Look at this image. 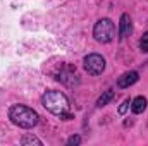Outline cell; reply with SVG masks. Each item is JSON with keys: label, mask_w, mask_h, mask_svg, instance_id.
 I'll return each instance as SVG.
<instances>
[{"label": "cell", "mask_w": 148, "mask_h": 146, "mask_svg": "<svg viewBox=\"0 0 148 146\" xmlns=\"http://www.w3.org/2000/svg\"><path fill=\"white\" fill-rule=\"evenodd\" d=\"M9 119L14 126L21 127V129H33L40 120V115L31 107L17 103V105H12L9 108Z\"/></svg>", "instance_id": "2"}, {"label": "cell", "mask_w": 148, "mask_h": 146, "mask_svg": "<svg viewBox=\"0 0 148 146\" xmlns=\"http://www.w3.org/2000/svg\"><path fill=\"white\" fill-rule=\"evenodd\" d=\"M147 105H148V100L145 96H136L134 100H131V110L133 113H143L147 110Z\"/></svg>", "instance_id": "7"}, {"label": "cell", "mask_w": 148, "mask_h": 146, "mask_svg": "<svg viewBox=\"0 0 148 146\" xmlns=\"http://www.w3.org/2000/svg\"><path fill=\"white\" fill-rule=\"evenodd\" d=\"M129 108H131V100H129V98H126V100L121 103V107L117 108V112H119V115H124Z\"/></svg>", "instance_id": "11"}, {"label": "cell", "mask_w": 148, "mask_h": 146, "mask_svg": "<svg viewBox=\"0 0 148 146\" xmlns=\"http://www.w3.org/2000/svg\"><path fill=\"white\" fill-rule=\"evenodd\" d=\"M131 33H133V23H131L129 14L124 12L119 19V38H127L131 36Z\"/></svg>", "instance_id": "5"}, {"label": "cell", "mask_w": 148, "mask_h": 146, "mask_svg": "<svg viewBox=\"0 0 148 146\" xmlns=\"http://www.w3.org/2000/svg\"><path fill=\"white\" fill-rule=\"evenodd\" d=\"M41 105L45 110H48L50 113L57 115L62 120H71L74 115L71 113V105H69V98L57 89H48L43 93L41 96Z\"/></svg>", "instance_id": "1"}, {"label": "cell", "mask_w": 148, "mask_h": 146, "mask_svg": "<svg viewBox=\"0 0 148 146\" xmlns=\"http://www.w3.org/2000/svg\"><path fill=\"white\" fill-rule=\"evenodd\" d=\"M140 50L143 53H148V31H145L141 40H140Z\"/></svg>", "instance_id": "10"}, {"label": "cell", "mask_w": 148, "mask_h": 146, "mask_svg": "<svg viewBox=\"0 0 148 146\" xmlns=\"http://www.w3.org/2000/svg\"><path fill=\"white\" fill-rule=\"evenodd\" d=\"M138 79H140V74L136 72V71H127V72H124L119 79H117V86H119L121 89H126V88L133 86Z\"/></svg>", "instance_id": "6"}, {"label": "cell", "mask_w": 148, "mask_h": 146, "mask_svg": "<svg viewBox=\"0 0 148 146\" xmlns=\"http://www.w3.org/2000/svg\"><path fill=\"white\" fill-rule=\"evenodd\" d=\"M93 38L98 43H110L115 38V24L109 17H102L93 26Z\"/></svg>", "instance_id": "3"}, {"label": "cell", "mask_w": 148, "mask_h": 146, "mask_svg": "<svg viewBox=\"0 0 148 146\" xmlns=\"http://www.w3.org/2000/svg\"><path fill=\"white\" fill-rule=\"evenodd\" d=\"M21 145H38V146H41L43 143L38 139L36 136H33V134H26V136H23L21 138Z\"/></svg>", "instance_id": "9"}, {"label": "cell", "mask_w": 148, "mask_h": 146, "mask_svg": "<svg viewBox=\"0 0 148 146\" xmlns=\"http://www.w3.org/2000/svg\"><path fill=\"white\" fill-rule=\"evenodd\" d=\"M83 64H84V71L90 76H100L105 71V64L107 62H105V59L100 53H88L83 59Z\"/></svg>", "instance_id": "4"}, {"label": "cell", "mask_w": 148, "mask_h": 146, "mask_svg": "<svg viewBox=\"0 0 148 146\" xmlns=\"http://www.w3.org/2000/svg\"><path fill=\"white\" fill-rule=\"evenodd\" d=\"M112 98H114V89H107V91H103V93L98 96V100H97V107H98V108H102V107L109 105Z\"/></svg>", "instance_id": "8"}, {"label": "cell", "mask_w": 148, "mask_h": 146, "mask_svg": "<svg viewBox=\"0 0 148 146\" xmlns=\"http://www.w3.org/2000/svg\"><path fill=\"white\" fill-rule=\"evenodd\" d=\"M67 146H79L81 145V136L79 134H74V136H71L69 139H67V143H66Z\"/></svg>", "instance_id": "12"}]
</instances>
